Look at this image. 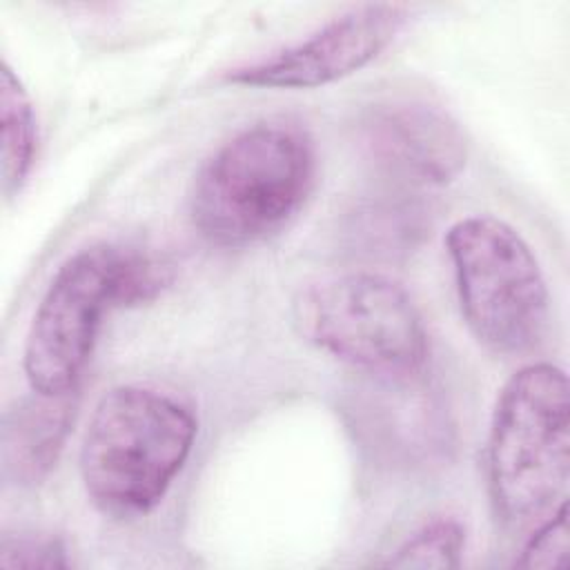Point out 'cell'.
I'll return each mask as SVG.
<instances>
[{
  "label": "cell",
  "instance_id": "6da1fadb",
  "mask_svg": "<svg viewBox=\"0 0 570 570\" xmlns=\"http://www.w3.org/2000/svg\"><path fill=\"white\" fill-rule=\"evenodd\" d=\"M316 178V147L305 127L261 120L223 142L189 191L196 232L218 247H247L278 234L303 207Z\"/></svg>",
  "mask_w": 570,
  "mask_h": 570
},
{
  "label": "cell",
  "instance_id": "7a4b0ae2",
  "mask_svg": "<svg viewBox=\"0 0 570 570\" xmlns=\"http://www.w3.org/2000/svg\"><path fill=\"white\" fill-rule=\"evenodd\" d=\"M169 283V263L136 245L96 243L69 256L47 285L24 338L22 370L31 390H78L102 316L149 303Z\"/></svg>",
  "mask_w": 570,
  "mask_h": 570
},
{
  "label": "cell",
  "instance_id": "3957f363",
  "mask_svg": "<svg viewBox=\"0 0 570 570\" xmlns=\"http://www.w3.org/2000/svg\"><path fill=\"white\" fill-rule=\"evenodd\" d=\"M196 432L191 410L176 396L147 385L111 387L80 445L89 501L111 519L149 514L183 470Z\"/></svg>",
  "mask_w": 570,
  "mask_h": 570
},
{
  "label": "cell",
  "instance_id": "277c9868",
  "mask_svg": "<svg viewBox=\"0 0 570 570\" xmlns=\"http://www.w3.org/2000/svg\"><path fill=\"white\" fill-rule=\"evenodd\" d=\"M570 403L566 372L530 363L501 387L485 443V479L503 528L525 530L566 503Z\"/></svg>",
  "mask_w": 570,
  "mask_h": 570
},
{
  "label": "cell",
  "instance_id": "5b68a950",
  "mask_svg": "<svg viewBox=\"0 0 570 570\" xmlns=\"http://www.w3.org/2000/svg\"><path fill=\"white\" fill-rule=\"evenodd\" d=\"M296 332L370 376L425 372L430 341L412 296L381 274H343L303 287L292 303Z\"/></svg>",
  "mask_w": 570,
  "mask_h": 570
},
{
  "label": "cell",
  "instance_id": "8992f818",
  "mask_svg": "<svg viewBox=\"0 0 570 570\" xmlns=\"http://www.w3.org/2000/svg\"><path fill=\"white\" fill-rule=\"evenodd\" d=\"M463 321L494 354H521L539 343L550 294L525 238L494 216H465L445 234Z\"/></svg>",
  "mask_w": 570,
  "mask_h": 570
},
{
  "label": "cell",
  "instance_id": "52a82bcc",
  "mask_svg": "<svg viewBox=\"0 0 570 570\" xmlns=\"http://www.w3.org/2000/svg\"><path fill=\"white\" fill-rule=\"evenodd\" d=\"M405 4H358L312 36L269 56L234 67L225 80L261 89H312L330 85L370 65L403 29Z\"/></svg>",
  "mask_w": 570,
  "mask_h": 570
},
{
  "label": "cell",
  "instance_id": "ba28073f",
  "mask_svg": "<svg viewBox=\"0 0 570 570\" xmlns=\"http://www.w3.org/2000/svg\"><path fill=\"white\" fill-rule=\"evenodd\" d=\"M365 156L394 180L414 187H441L465 169L468 145L459 122L423 98H385L358 120Z\"/></svg>",
  "mask_w": 570,
  "mask_h": 570
},
{
  "label": "cell",
  "instance_id": "9c48e42d",
  "mask_svg": "<svg viewBox=\"0 0 570 570\" xmlns=\"http://www.w3.org/2000/svg\"><path fill=\"white\" fill-rule=\"evenodd\" d=\"M425 372L412 376H372L365 390L358 430L383 452L403 461L441 454L450 445L448 412L428 385Z\"/></svg>",
  "mask_w": 570,
  "mask_h": 570
},
{
  "label": "cell",
  "instance_id": "30bf717a",
  "mask_svg": "<svg viewBox=\"0 0 570 570\" xmlns=\"http://www.w3.org/2000/svg\"><path fill=\"white\" fill-rule=\"evenodd\" d=\"M78 390L42 394L31 390L2 416V479L13 488H33L56 465L73 425Z\"/></svg>",
  "mask_w": 570,
  "mask_h": 570
},
{
  "label": "cell",
  "instance_id": "8fae6325",
  "mask_svg": "<svg viewBox=\"0 0 570 570\" xmlns=\"http://www.w3.org/2000/svg\"><path fill=\"white\" fill-rule=\"evenodd\" d=\"M401 196L376 198L354 209L347 227L354 252L374 258H396L421 243L428 229L425 214L414 200Z\"/></svg>",
  "mask_w": 570,
  "mask_h": 570
},
{
  "label": "cell",
  "instance_id": "7c38bea8",
  "mask_svg": "<svg viewBox=\"0 0 570 570\" xmlns=\"http://www.w3.org/2000/svg\"><path fill=\"white\" fill-rule=\"evenodd\" d=\"M38 147V127L31 98L9 62L0 71V160L2 194L11 198L27 180Z\"/></svg>",
  "mask_w": 570,
  "mask_h": 570
},
{
  "label": "cell",
  "instance_id": "4fadbf2b",
  "mask_svg": "<svg viewBox=\"0 0 570 570\" xmlns=\"http://www.w3.org/2000/svg\"><path fill=\"white\" fill-rule=\"evenodd\" d=\"M465 525L454 517H434L416 528L381 566L385 568H459Z\"/></svg>",
  "mask_w": 570,
  "mask_h": 570
},
{
  "label": "cell",
  "instance_id": "5bb4252c",
  "mask_svg": "<svg viewBox=\"0 0 570 570\" xmlns=\"http://www.w3.org/2000/svg\"><path fill=\"white\" fill-rule=\"evenodd\" d=\"M2 568H69L65 543L47 532L2 534L0 541Z\"/></svg>",
  "mask_w": 570,
  "mask_h": 570
},
{
  "label": "cell",
  "instance_id": "9a60e30c",
  "mask_svg": "<svg viewBox=\"0 0 570 570\" xmlns=\"http://www.w3.org/2000/svg\"><path fill=\"white\" fill-rule=\"evenodd\" d=\"M568 505L561 503L550 517L534 525L525 541L521 557L514 561L517 568H561L568 557Z\"/></svg>",
  "mask_w": 570,
  "mask_h": 570
}]
</instances>
